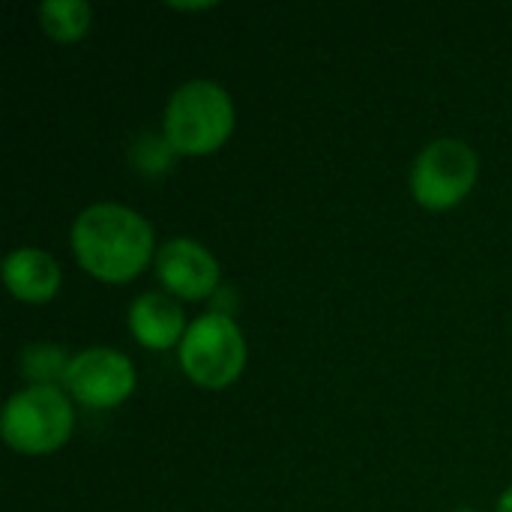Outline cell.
Instances as JSON below:
<instances>
[{"label": "cell", "mask_w": 512, "mask_h": 512, "mask_svg": "<svg viewBox=\"0 0 512 512\" xmlns=\"http://www.w3.org/2000/svg\"><path fill=\"white\" fill-rule=\"evenodd\" d=\"M69 243L78 267L108 285L132 282L153 258L150 222L123 204H90L81 210Z\"/></svg>", "instance_id": "cell-1"}, {"label": "cell", "mask_w": 512, "mask_h": 512, "mask_svg": "<svg viewBox=\"0 0 512 512\" xmlns=\"http://www.w3.org/2000/svg\"><path fill=\"white\" fill-rule=\"evenodd\" d=\"M234 117V102L222 84L186 81L165 105L162 135L177 156H210L228 144Z\"/></svg>", "instance_id": "cell-2"}, {"label": "cell", "mask_w": 512, "mask_h": 512, "mask_svg": "<svg viewBox=\"0 0 512 512\" xmlns=\"http://www.w3.org/2000/svg\"><path fill=\"white\" fill-rule=\"evenodd\" d=\"M180 369L201 390H225L246 369V339L231 315L195 318L180 342Z\"/></svg>", "instance_id": "cell-3"}, {"label": "cell", "mask_w": 512, "mask_h": 512, "mask_svg": "<svg viewBox=\"0 0 512 512\" xmlns=\"http://www.w3.org/2000/svg\"><path fill=\"white\" fill-rule=\"evenodd\" d=\"M75 414L60 387H24L3 408V441L21 456L57 453L72 438Z\"/></svg>", "instance_id": "cell-4"}, {"label": "cell", "mask_w": 512, "mask_h": 512, "mask_svg": "<svg viewBox=\"0 0 512 512\" xmlns=\"http://www.w3.org/2000/svg\"><path fill=\"white\" fill-rule=\"evenodd\" d=\"M480 174V159L471 144L459 138H438L420 150L411 165V195L432 213L462 204Z\"/></svg>", "instance_id": "cell-5"}, {"label": "cell", "mask_w": 512, "mask_h": 512, "mask_svg": "<svg viewBox=\"0 0 512 512\" xmlns=\"http://www.w3.org/2000/svg\"><path fill=\"white\" fill-rule=\"evenodd\" d=\"M63 387L87 408H117L135 390V366L114 348H87L72 357Z\"/></svg>", "instance_id": "cell-6"}, {"label": "cell", "mask_w": 512, "mask_h": 512, "mask_svg": "<svg viewBox=\"0 0 512 512\" xmlns=\"http://www.w3.org/2000/svg\"><path fill=\"white\" fill-rule=\"evenodd\" d=\"M156 276L165 294L180 300H207L222 288L216 255L189 237H174L156 252Z\"/></svg>", "instance_id": "cell-7"}, {"label": "cell", "mask_w": 512, "mask_h": 512, "mask_svg": "<svg viewBox=\"0 0 512 512\" xmlns=\"http://www.w3.org/2000/svg\"><path fill=\"white\" fill-rule=\"evenodd\" d=\"M129 330L147 351H168L183 342L189 324L177 297L165 291H147L129 306Z\"/></svg>", "instance_id": "cell-8"}, {"label": "cell", "mask_w": 512, "mask_h": 512, "mask_svg": "<svg viewBox=\"0 0 512 512\" xmlns=\"http://www.w3.org/2000/svg\"><path fill=\"white\" fill-rule=\"evenodd\" d=\"M60 264L33 246L15 249L3 261V282L21 303H48L60 291Z\"/></svg>", "instance_id": "cell-9"}, {"label": "cell", "mask_w": 512, "mask_h": 512, "mask_svg": "<svg viewBox=\"0 0 512 512\" xmlns=\"http://www.w3.org/2000/svg\"><path fill=\"white\" fill-rule=\"evenodd\" d=\"M39 27L54 39V42H78L87 36L93 24V9L84 0H45L36 9Z\"/></svg>", "instance_id": "cell-10"}, {"label": "cell", "mask_w": 512, "mask_h": 512, "mask_svg": "<svg viewBox=\"0 0 512 512\" xmlns=\"http://www.w3.org/2000/svg\"><path fill=\"white\" fill-rule=\"evenodd\" d=\"M69 363H72V357H66L63 348L45 345V342L27 345L18 354V369L27 381H33V387H54L57 381L63 384Z\"/></svg>", "instance_id": "cell-11"}, {"label": "cell", "mask_w": 512, "mask_h": 512, "mask_svg": "<svg viewBox=\"0 0 512 512\" xmlns=\"http://www.w3.org/2000/svg\"><path fill=\"white\" fill-rule=\"evenodd\" d=\"M171 156H177L171 150V144L162 138H147L135 147V162L141 165V171H165L171 165Z\"/></svg>", "instance_id": "cell-12"}, {"label": "cell", "mask_w": 512, "mask_h": 512, "mask_svg": "<svg viewBox=\"0 0 512 512\" xmlns=\"http://www.w3.org/2000/svg\"><path fill=\"white\" fill-rule=\"evenodd\" d=\"M216 3H171V9H183V12H198V9H213Z\"/></svg>", "instance_id": "cell-13"}, {"label": "cell", "mask_w": 512, "mask_h": 512, "mask_svg": "<svg viewBox=\"0 0 512 512\" xmlns=\"http://www.w3.org/2000/svg\"><path fill=\"white\" fill-rule=\"evenodd\" d=\"M498 512H512V486L501 495V501H498Z\"/></svg>", "instance_id": "cell-14"}, {"label": "cell", "mask_w": 512, "mask_h": 512, "mask_svg": "<svg viewBox=\"0 0 512 512\" xmlns=\"http://www.w3.org/2000/svg\"><path fill=\"white\" fill-rule=\"evenodd\" d=\"M456 512H474V510H456Z\"/></svg>", "instance_id": "cell-15"}]
</instances>
